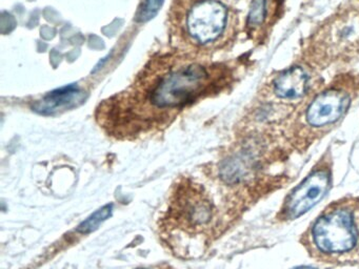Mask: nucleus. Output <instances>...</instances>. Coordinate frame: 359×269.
I'll return each instance as SVG.
<instances>
[{"label": "nucleus", "mask_w": 359, "mask_h": 269, "mask_svg": "<svg viewBox=\"0 0 359 269\" xmlns=\"http://www.w3.org/2000/svg\"><path fill=\"white\" fill-rule=\"evenodd\" d=\"M85 101V94L76 85L67 86L48 94L35 103V111L41 115H53L62 109H72Z\"/></svg>", "instance_id": "nucleus-8"}, {"label": "nucleus", "mask_w": 359, "mask_h": 269, "mask_svg": "<svg viewBox=\"0 0 359 269\" xmlns=\"http://www.w3.org/2000/svg\"><path fill=\"white\" fill-rule=\"evenodd\" d=\"M111 209H112V206H104L102 209L95 212L93 216H90L87 221H85V222L79 226V230L81 231V233H90V231L97 228V227L100 226V225L102 224V223L104 222L109 216H110Z\"/></svg>", "instance_id": "nucleus-10"}, {"label": "nucleus", "mask_w": 359, "mask_h": 269, "mask_svg": "<svg viewBox=\"0 0 359 269\" xmlns=\"http://www.w3.org/2000/svg\"><path fill=\"white\" fill-rule=\"evenodd\" d=\"M176 205L172 212L177 214L180 224L189 227H198L205 224L211 219V206L207 200L198 193V188L189 189V193H180L176 198Z\"/></svg>", "instance_id": "nucleus-7"}, {"label": "nucleus", "mask_w": 359, "mask_h": 269, "mask_svg": "<svg viewBox=\"0 0 359 269\" xmlns=\"http://www.w3.org/2000/svg\"><path fill=\"white\" fill-rule=\"evenodd\" d=\"M350 104V97L339 90L319 94L306 111V120L313 126H323L337 121Z\"/></svg>", "instance_id": "nucleus-5"}, {"label": "nucleus", "mask_w": 359, "mask_h": 269, "mask_svg": "<svg viewBox=\"0 0 359 269\" xmlns=\"http://www.w3.org/2000/svg\"><path fill=\"white\" fill-rule=\"evenodd\" d=\"M329 186V176L327 172H317L304 181L290 197L287 212L293 218L302 216L310 210L321 198Z\"/></svg>", "instance_id": "nucleus-6"}, {"label": "nucleus", "mask_w": 359, "mask_h": 269, "mask_svg": "<svg viewBox=\"0 0 359 269\" xmlns=\"http://www.w3.org/2000/svg\"><path fill=\"white\" fill-rule=\"evenodd\" d=\"M177 25L194 46L217 41L228 23V8L219 0H176Z\"/></svg>", "instance_id": "nucleus-2"}, {"label": "nucleus", "mask_w": 359, "mask_h": 269, "mask_svg": "<svg viewBox=\"0 0 359 269\" xmlns=\"http://www.w3.org/2000/svg\"><path fill=\"white\" fill-rule=\"evenodd\" d=\"M315 243L325 252H344L356 244L357 233L352 216L346 210H337L323 216L313 228Z\"/></svg>", "instance_id": "nucleus-3"}, {"label": "nucleus", "mask_w": 359, "mask_h": 269, "mask_svg": "<svg viewBox=\"0 0 359 269\" xmlns=\"http://www.w3.org/2000/svg\"><path fill=\"white\" fill-rule=\"evenodd\" d=\"M219 79L217 67L193 55H163L152 59L125 92L100 104L98 121L110 134L126 138L158 130L184 107L215 92Z\"/></svg>", "instance_id": "nucleus-1"}, {"label": "nucleus", "mask_w": 359, "mask_h": 269, "mask_svg": "<svg viewBox=\"0 0 359 269\" xmlns=\"http://www.w3.org/2000/svg\"><path fill=\"white\" fill-rule=\"evenodd\" d=\"M319 36L325 52L333 56L359 52V11L351 10L333 17Z\"/></svg>", "instance_id": "nucleus-4"}, {"label": "nucleus", "mask_w": 359, "mask_h": 269, "mask_svg": "<svg viewBox=\"0 0 359 269\" xmlns=\"http://www.w3.org/2000/svg\"><path fill=\"white\" fill-rule=\"evenodd\" d=\"M308 75L299 67H291L277 76L273 82L275 94L283 99H296L304 96L308 88Z\"/></svg>", "instance_id": "nucleus-9"}, {"label": "nucleus", "mask_w": 359, "mask_h": 269, "mask_svg": "<svg viewBox=\"0 0 359 269\" xmlns=\"http://www.w3.org/2000/svg\"><path fill=\"white\" fill-rule=\"evenodd\" d=\"M266 8V0H253L250 6L249 15H248V25L250 27H257L264 20Z\"/></svg>", "instance_id": "nucleus-11"}, {"label": "nucleus", "mask_w": 359, "mask_h": 269, "mask_svg": "<svg viewBox=\"0 0 359 269\" xmlns=\"http://www.w3.org/2000/svg\"><path fill=\"white\" fill-rule=\"evenodd\" d=\"M165 0H144V6L140 8L136 20L147 22L156 16Z\"/></svg>", "instance_id": "nucleus-12"}]
</instances>
